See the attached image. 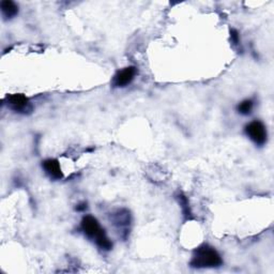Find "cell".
<instances>
[{
  "mask_svg": "<svg viewBox=\"0 0 274 274\" xmlns=\"http://www.w3.org/2000/svg\"><path fill=\"white\" fill-rule=\"evenodd\" d=\"M81 229L84 231V234L90 238V239H95L97 245L102 250L110 251L113 247V243L110 240V238L107 237L104 229L101 228L99 222L96 218L91 215H87L81 221Z\"/></svg>",
  "mask_w": 274,
  "mask_h": 274,
  "instance_id": "6da1fadb",
  "label": "cell"
},
{
  "mask_svg": "<svg viewBox=\"0 0 274 274\" xmlns=\"http://www.w3.org/2000/svg\"><path fill=\"white\" fill-rule=\"evenodd\" d=\"M223 260L214 247L208 244L200 245L195 250L191 266L193 268H216L222 266Z\"/></svg>",
  "mask_w": 274,
  "mask_h": 274,
  "instance_id": "7a4b0ae2",
  "label": "cell"
},
{
  "mask_svg": "<svg viewBox=\"0 0 274 274\" xmlns=\"http://www.w3.org/2000/svg\"><path fill=\"white\" fill-rule=\"evenodd\" d=\"M7 105L10 110H12L15 113H24V115L32 112V103L24 95L20 94L9 96L7 97Z\"/></svg>",
  "mask_w": 274,
  "mask_h": 274,
  "instance_id": "3957f363",
  "label": "cell"
},
{
  "mask_svg": "<svg viewBox=\"0 0 274 274\" xmlns=\"http://www.w3.org/2000/svg\"><path fill=\"white\" fill-rule=\"evenodd\" d=\"M245 133L256 145L262 146L267 142V130L266 127L260 121H252L246 126Z\"/></svg>",
  "mask_w": 274,
  "mask_h": 274,
  "instance_id": "277c9868",
  "label": "cell"
},
{
  "mask_svg": "<svg viewBox=\"0 0 274 274\" xmlns=\"http://www.w3.org/2000/svg\"><path fill=\"white\" fill-rule=\"evenodd\" d=\"M136 74H137V70L135 66H128V68H125L123 70L118 72L115 77H113V86L118 88L126 87L131 84L133 80L135 79Z\"/></svg>",
  "mask_w": 274,
  "mask_h": 274,
  "instance_id": "5b68a950",
  "label": "cell"
},
{
  "mask_svg": "<svg viewBox=\"0 0 274 274\" xmlns=\"http://www.w3.org/2000/svg\"><path fill=\"white\" fill-rule=\"evenodd\" d=\"M42 166L45 170V173L49 176L50 179L53 180H60L64 177L63 170H61L60 164L55 159H48L45 160L43 162Z\"/></svg>",
  "mask_w": 274,
  "mask_h": 274,
  "instance_id": "8992f818",
  "label": "cell"
},
{
  "mask_svg": "<svg viewBox=\"0 0 274 274\" xmlns=\"http://www.w3.org/2000/svg\"><path fill=\"white\" fill-rule=\"evenodd\" d=\"M113 222L119 229L127 228V227L130 225L131 222L130 212L127 210H118L116 213H113Z\"/></svg>",
  "mask_w": 274,
  "mask_h": 274,
  "instance_id": "52a82bcc",
  "label": "cell"
},
{
  "mask_svg": "<svg viewBox=\"0 0 274 274\" xmlns=\"http://www.w3.org/2000/svg\"><path fill=\"white\" fill-rule=\"evenodd\" d=\"M0 8H1V13L4 19H11L16 16L18 13V7L11 0H3L0 3Z\"/></svg>",
  "mask_w": 274,
  "mask_h": 274,
  "instance_id": "ba28073f",
  "label": "cell"
},
{
  "mask_svg": "<svg viewBox=\"0 0 274 274\" xmlns=\"http://www.w3.org/2000/svg\"><path fill=\"white\" fill-rule=\"evenodd\" d=\"M253 107H254V103L252 100H245L241 102L239 105H238V112H239L241 115L247 116L250 115L253 111Z\"/></svg>",
  "mask_w": 274,
  "mask_h": 274,
  "instance_id": "9c48e42d",
  "label": "cell"
},
{
  "mask_svg": "<svg viewBox=\"0 0 274 274\" xmlns=\"http://www.w3.org/2000/svg\"><path fill=\"white\" fill-rule=\"evenodd\" d=\"M179 201H180V205L182 206L184 215H187V216L190 215L191 212H190V208H189V206H188V199L185 198V196L179 195Z\"/></svg>",
  "mask_w": 274,
  "mask_h": 274,
  "instance_id": "30bf717a",
  "label": "cell"
},
{
  "mask_svg": "<svg viewBox=\"0 0 274 274\" xmlns=\"http://www.w3.org/2000/svg\"><path fill=\"white\" fill-rule=\"evenodd\" d=\"M230 39H231V42L234 43L235 45H238L239 44V33H238L237 30L235 29H232L231 32H230Z\"/></svg>",
  "mask_w": 274,
  "mask_h": 274,
  "instance_id": "8fae6325",
  "label": "cell"
},
{
  "mask_svg": "<svg viewBox=\"0 0 274 274\" xmlns=\"http://www.w3.org/2000/svg\"><path fill=\"white\" fill-rule=\"evenodd\" d=\"M86 209H87V204L86 203H81V204H80L79 206L76 207V210L77 211H84Z\"/></svg>",
  "mask_w": 274,
  "mask_h": 274,
  "instance_id": "7c38bea8",
  "label": "cell"
}]
</instances>
